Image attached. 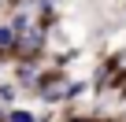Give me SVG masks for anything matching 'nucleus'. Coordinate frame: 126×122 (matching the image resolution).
<instances>
[{"instance_id":"1","label":"nucleus","mask_w":126,"mask_h":122,"mask_svg":"<svg viewBox=\"0 0 126 122\" xmlns=\"http://www.w3.org/2000/svg\"><path fill=\"white\" fill-rule=\"evenodd\" d=\"M15 122H33V115H26V111H15Z\"/></svg>"},{"instance_id":"2","label":"nucleus","mask_w":126,"mask_h":122,"mask_svg":"<svg viewBox=\"0 0 126 122\" xmlns=\"http://www.w3.org/2000/svg\"><path fill=\"white\" fill-rule=\"evenodd\" d=\"M0 44H11V30H0Z\"/></svg>"}]
</instances>
